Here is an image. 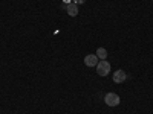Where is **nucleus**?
<instances>
[{
	"label": "nucleus",
	"instance_id": "f257e3e1",
	"mask_svg": "<svg viewBox=\"0 0 153 114\" xmlns=\"http://www.w3.org/2000/svg\"><path fill=\"white\" fill-rule=\"evenodd\" d=\"M120 102H121V99H120V96L117 93H107L104 96V104L107 107H118Z\"/></svg>",
	"mask_w": 153,
	"mask_h": 114
},
{
	"label": "nucleus",
	"instance_id": "f03ea898",
	"mask_svg": "<svg viewBox=\"0 0 153 114\" xmlns=\"http://www.w3.org/2000/svg\"><path fill=\"white\" fill-rule=\"evenodd\" d=\"M97 73L100 76H107L110 73V64H109L106 59L98 61V64H97Z\"/></svg>",
	"mask_w": 153,
	"mask_h": 114
},
{
	"label": "nucleus",
	"instance_id": "7ed1b4c3",
	"mask_svg": "<svg viewBox=\"0 0 153 114\" xmlns=\"http://www.w3.org/2000/svg\"><path fill=\"white\" fill-rule=\"evenodd\" d=\"M127 78H129V76H127V73L124 70H117L113 73V82L115 84H123V82H126Z\"/></svg>",
	"mask_w": 153,
	"mask_h": 114
},
{
	"label": "nucleus",
	"instance_id": "20e7f679",
	"mask_svg": "<svg viewBox=\"0 0 153 114\" xmlns=\"http://www.w3.org/2000/svg\"><path fill=\"white\" fill-rule=\"evenodd\" d=\"M98 56L97 55H86L84 56V64L87 66V67H97V64H98Z\"/></svg>",
	"mask_w": 153,
	"mask_h": 114
},
{
	"label": "nucleus",
	"instance_id": "39448f33",
	"mask_svg": "<svg viewBox=\"0 0 153 114\" xmlns=\"http://www.w3.org/2000/svg\"><path fill=\"white\" fill-rule=\"evenodd\" d=\"M66 11H68V14H69L71 17H76V15H78V5H75V3L72 2V3H69V5L66 6Z\"/></svg>",
	"mask_w": 153,
	"mask_h": 114
},
{
	"label": "nucleus",
	"instance_id": "423d86ee",
	"mask_svg": "<svg viewBox=\"0 0 153 114\" xmlns=\"http://www.w3.org/2000/svg\"><path fill=\"white\" fill-rule=\"evenodd\" d=\"M95 55L98 56V59H101V61H103V59H106V58H107V50H106L104 47H98Z\"/></svg>",
	"mask_w": 153,
	"mask_h": 114
},
{
	"label": "nucleus",
	"instance_id": "0eeeda50",
	"mask_svg": "<svg viewBox=\"0 0 153 114\" xmlns=\"http://www.w3.org/2000/svg\"><path fill=\"white\" fill-rule=\"evenodd\" d=\"M72 2L75 5H83V3H86V0H72Z\"/></svg>",
	"mask_w": 153,
	"mask_h": 114
},
{
	"label": "nucleus",
	"instance_id": "6e6552de",
	"mask_svg": "<svg viewBox=\"0 0 153 114\" xmlns=\"http://www.w3.org/2000/svg\"><path fill=\"white\" fill-rule=\"evenodd\" d=\"M69 3H72V0H63V5H69Z\"/></svg>",
	"mask_w": 153,
	"mask_h": 114
},
{
	"label": "nucleus",
	"instance_id": "1a4fd4ad",
	"mask_svg": "<svg viewBox=\"0 0 153 114\" xmlns=\"http://www.w3.org/2000/svg\"><path fill=\"white\" fill-rule=\"evenodd\" d=\"M152 2H153V0H152Z\"/></svg>",
	"mask_w": 153,
	"mask_h": 114
}]
</instances>
